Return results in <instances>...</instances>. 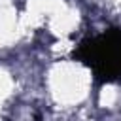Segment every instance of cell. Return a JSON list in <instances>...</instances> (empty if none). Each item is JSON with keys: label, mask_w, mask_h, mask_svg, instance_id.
Returning a JSON list of instances; mask_svg holds the SVG:
<instances>
[{"label": "cell", "mask_w": 121, "mask_h": 121, "mask_svg": "<svg viewBox=\"0 0 121 121\" xmlns=\"http://www.w3.org/2000/svg\"><path fill=\"white\" fill-rule=\"evenodd\" d=\"M78 57L93 68L95 76L102 81L121 78V30H108L91 42L83 43Z\"/></svg>", "instance_id": "cell-1"}]
</instances>
